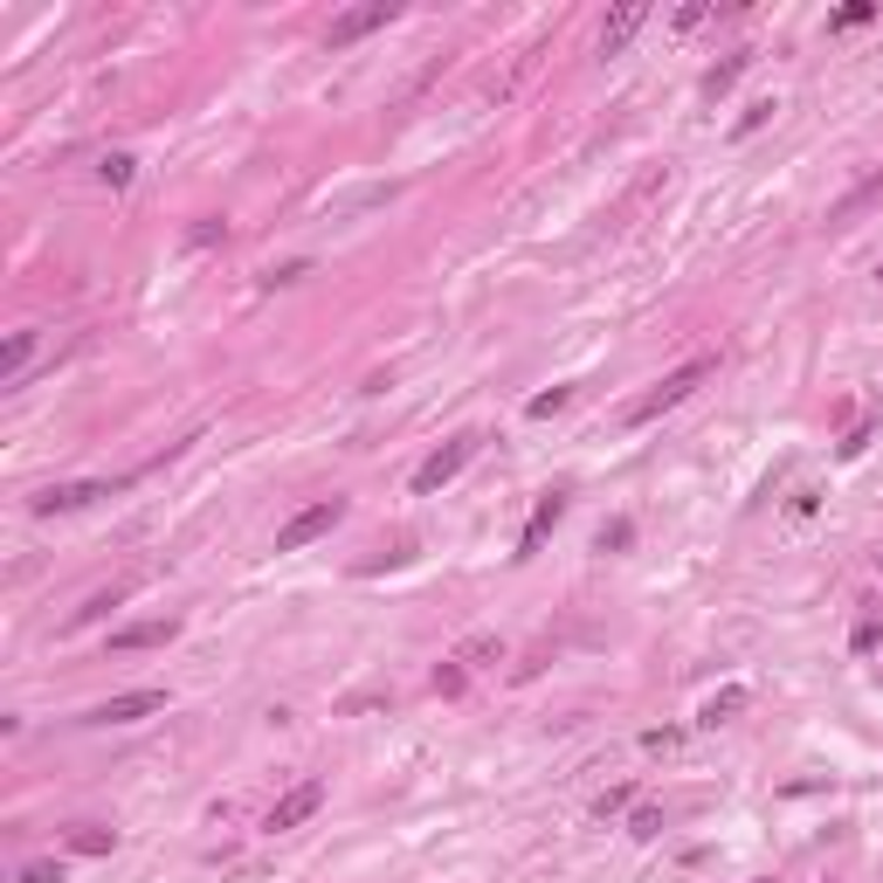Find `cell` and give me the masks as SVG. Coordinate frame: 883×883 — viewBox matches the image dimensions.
I'll use <instances>...</instances> for the list:
<instances>
[{"mask_svg": "<svg viewBox=\"0 0 883 883\" xmlns=\"http://www.w3.org/2000/svg\"><path fill=\"white\" fill-rule=\"evenodd\" d=\"M566 401H574V386H545V394H532V401H525V414H532V422H545V414H559Z\"/></svg>", "mask_w": 883, "mask_h": 883, "instance_id": "obj_17", "label": "cell"}, {"mask_svg": "<svg viewBox=\"0 0 883 883\" xmlns=\"http://www.w3.org/2000/svg\"><path fill=\"white\" fill-rule=\"evenodd\" d=\"M773 111H781V103H773V97H752V103H745V118L732 124V132H739V139H752V132H760V124H766Z\"/></svg>", "mask_w": 883, "mask_h": 883, "instance_id": "obj_19", "label": "cell"}, {"mask_svg": "<svg viewBox=\"0 0 883 883\" xmlns=\"http://www.w3.org/2000/svg\"><path fill=\"white\" fill-rule=\"evenodd\" d=\"M318 808H325V781H297V787L270 808V821H263V828H270V836H283V828H304Z\"/></svg>", "mask_w": 883, "mask_h": 883, "instance_id": "obj_4", "label": "cell"}, {"mask_svg": "<svg viewBox=\"0 0 883 883\" xmlns=\"http://www.w3.org/2000/svg\"><path fill=\"white\" fill-rule=\"evenodd\" d=\"M29 359H35V331H14V339L8 346H0V380H21V367H29Z\"/></svg>", "mask_w": 883, "mask_h": 883, "instance_id": "obj_14", "label": "cell"}, {"mask_svg": "<svg viewBox=\"0 0 883 883\" xmlns=\"http://www.w3.org/2000/svg\"><path fill=\"white\" fill-rule=\"evenodd\" d=\"M614 545H629V517H621V525H601V553H614Z\"/></svg>", "mask_w": 883, "mask_h": 883, "instance_id": "obj_27", "label": "cell"}, {"mask_svg": "<svg viewBox=\"0 0 883 883\" xmlns=\"http://www.w3.org/2000/svg\"><path fill=\"white\" fill-rule=\"evenodd\" d=\"M863 21H876V8H870V0H849V8L828 14V29H863Z\"/></svg>", "mask_w": 883, "mask_h": 883, "instance_id": "obj_20", "label": "cell"}, {"mask_svg": "<svg viewBox=\"0 0 883 883\" xmlns=\"http://www.w3.org/2000/svg\"><path fill=\"white\" fill-rule=\"evenodd\" d=\"M111 490H118V483H97V477H90V483H48V490H35L29 504H35V517H56V511H84V504H97V498H111Z\"/></svg>", "mask_w": 883, "mask_h": 883, "instance_id": "obj_6", "label": "cell"}, {"mask_svg": "<svg viewBox=\"0 0 883 883\" xmlns=\"http://www.w3.org/2000/svg\"><path fill=\"white\" fill-rule=\"evenodd\" d=\"M642 29H648V8H642V0H629V8H614V14L601 21V56H621V48H629Z\"/></svg>", "mask_w": 883, "mask_h": 883, "instance_id": "obj_9", "label": "cell"}, {"mask_svg": "<svg viewBox=\"0 0 883 883\" xmlns=\"http://www.w3.org/2000/svg\"><path fill=\"white\" fill-rule=\"evenodd\" d=\"M745 711V684H724V690H711L705 697V711H697V724H732Z\"/></svg>", "mask_w": 883, "mask_h": 883, "instance_id": "obj_12", "label": "cell"}, {"mask_svg": "<svg viewBox=\"0 0 883 883\" xmlns=\"http://www.w3.org/2000/svg\"><path fill=\"white\" fill-rule=\"evenodd\" d=\"M745 69H752V48H739V56H724V63H711V69H705V97L718 103V97L732 90V84H739Z\"/></svg>", "mask_w": 883, "mask_h": 883, "instance_id": "obj_13", "label": "cell"}, {"mask_svg": "<svg viewBox=\"0 0 883 883\" xmlns=\"http://www.w3.org/2000/svg\"><path fill=\"white\" fill-rule=\"evenodd\" d=\"M490 656H504V642H498V635H477V642H462L456 663H490Z\"/></svg>", "mask_w": 883, "mask_h": 883, "instance_id": "obj_22", "label": "cell"}, {"mask_svg": "<svg viewBox=\"0 0 883 883\" xmlns=\"http://www.w3.org/2000/svg\"><path fill=\"white\" fill-rule=\"evenodd\" d=\"M97 173H103V187H132V173H139V160H132V152H111V160H103Z\"/></svg>", "mask_w": 883, "mask_h": 883, "instance_id": "obj_18", "label": "cell"}, {"mask_svg": "<svg viewBox=\"0 0 883 883\" xmlns=\"http://www.w3.org/2000/svg\"><path fill=\"white\" fill-rule=\"evenodd\" d=\"M876 642H883V608H863V621H855L849 648H855V656H876Z\"/></svg>", "mask_w": 883, "mask_h": 883, "instance_id": "obj_16", "label": "cell"}, {"mask_svg": "<svg viewBox=\"0 0 883 883\" xmlns=\"http://www.w3.org/2000/svg\"><path fill=\"white\" fill-rule=\"evenodd\" d=\"M876 566H883V553H876Z\"/></svg>", "mask_w": 883, "mask_h": 883, "instance_id": "obj_28", "label": "cell"}, {"mask_svg": "<svg viewBox=\"0 0 883 883\" xmlns=\"http://www.w3.org/2000/svg\"><path fill=\"white\" fill-rule=\"evenodd\" d=\"M876 276H883V270H876Z\"/></svg>", "mask_w": 883, "mask_h": 883, "instance_id": "obj_29", "label": "cell"}, {"mask_svg": "<svg viewBox=\"0 0 883 883\" xmlns=\"http://www.w3.org/2000/svg\"><path fill=\"white\" fill-rule=\"evenodd\" d=\"M14 883H63V863H21Z\"/></svg>", "mask_w": 883, "mask_h": 883, "instance_id": "obj_26", "label": "cell"}, {"mask_svg": "<svg viewBox=\"0 0 883 883\" xmlns=\"http://www.w3.org/2000/svg\"><path fill=\"white\" fill-rule=\"evenodd\" d=\"M221 236H228V221H194L187 228V249H215Z\"/></svg>", "mask_w": 883, "mask_h": 883, "instance_id": "obj_23", "label": "cell"}, {"mask_svg": "<svg viewBox=\"0 0 883 883\" xmlns=\"http://www.w3.org/2000/svg\"><path fill=\"white\" fill-rule=\"evenodd\" d=\"M629 800H635V787H608L601 800H593V815H601V821H608V815H621V808H629Z\"/></svg>", "mask_w": 883, "mask_h": 883, "instance_id": "obj_25", "label": "cell"}, {"mask_svg": "<svg viewBox=\"0 0 883 883\" xmlns=\"http://www.w3.org/2000/svg\"><path fill=\"white\" fill-rule=\"evenodd\" d=\"M477 442H483V435H449V442H442V449H435V456L422 462V470H414V498H435L442 483H456L462 470H470Z\"/></svg>", "mask_w": 883, "mask_h": 883, "instance_id": "obj_3", "label": "cell"}, {"mask_svg": "<svg viewBox=\"0 0 883 883\" xmlns=\"http://www.w3.org/2000/svg\"><path fill=\"white\" fill-rule=\"evenodd\" d=\"M160 705H166V690H124V697H111V705H97L90 724H139V718H152Z\"/></svg>", "mask_w": 883, "mask_h": 883, "instance_id": "obj_8", "label": "cell"}, {"mask_svg": "<svg viewBox=\"0 0 883 883\" xmlns=\"http://www.w3.org/2000/svg\"><path fill=\"white\" fill-rule=\"evenodd\" d=\"M173 635H179L173 614H166V621H132V629L111 635V648H118V656H132V648H160V642H173Z\"/></svg>", "mask_w": 883, "mask_h": 883, "instance_id": "obj_10", "label": "cell"}, {"mask_svg": "<svg viewBox=\"0 0 883 883\" xmlns=\"http://www.w3.org/2000/svg\"><path fill=\"white\" fill-rule=\"evenodd\" d=\"M711 21V0H690V8H677V35H690V29H705Z\"/></svg>", "mask_w": 883, "mask_h": 883, "instance_id": "obj_24", "label": "cell"}, {"mask_svg": "<svg viewBox=\"0 0 883 883\" xmlns=\"http://www.w3.org/2000/svg\"><path fill=\"white\" fill-rule=\"evenodd\" d=\"M711 373H718V359H711V352L684 359V367H677V373H663V380L648 386L642 401H629V407H621V422H629V428H648V422H656V414H669L677 401H690V394H697V386H705Z\"/></svg>", "mask_w": 883, "mask_h": 883, "instance_id": "obj_1", "label": "cell"}, {"mask_svg": "<svg viewBox=\"0 0 883 883\" xmlns=\"http://www.w3.org/2000/svg\"><path fill=\"white\" fill-rule=\"evenodd\" d=\"M346 517V498H318V504H304L297 517H283L276 525V553H304V545H318L331 525Z\"/></svg>", "mask_w": 883, "mask_h": 883, "instance_id": "obj_2", "label": "cell"}, {"mask_svg": "<svg viewBox=\"0 0 883 883\" xmlns=\"http://www.w3.org/2000/svg\"><path fill=\"white\" fill-rule=\"evenodd\" d=\"M559 517H566V490H545V498L532 504V517H525V532H517V553H511V559H532L538 545L553 538V525H559Z\"/></svg>", "mask_w": 883, "mask_h": 883, "instance_id": "obj_7", "label": "cell"}, {"mask_svg": "<svg viewBox=\"0 0 883 883\" xmlns=\"http://www.w3.org/2000/svg\"><path fill=\"white\" fill-rule=\"evenodd\" d=\"M876 200H883V173H870L863 187H849L836 207H828V221H855V215H863V207H876Z\"/></svg>", "mask_w": 883, "mask_h": 883, "instance_id": "obj_11", "label": "cell"}, {"mask_svg": "<svg viewBox=\"0 0 883 883\" xmlns=\"http://www.w3.org/2000/svg\"><path fill=\"white\" fill-rule=\"evenodd\" d=\"M69 849H76V855H111V849H118V828L84 821V828H69Z\"/></svg>", "mask_w": 883, "mask_h": 883, "instance_id": "obj_15", "label": "cell"}, {"mask_svg": "<svg viewBox=\"0 0 883 883\" xmlns=\"http://www.w3.org/2000/svg\"><path fill=\"white\" fill-rule=\"evenodd\" d=\"M394 14H401L394 0H367V8H352V14H339V21H331V29H325V42H331V48H352L359 35L386 29V21H394Z\"/></svg>", "mask_w": 883, "mask_h": 883, "instance_id": "obj_5", "label": "cell"}, {"mask_svg": "<svg viewBox=\"0 0 883 883\" xmlns=\"http://www.w3.org/2000/svg\"><path fill=\"white\" fill-rule=\"evenodd\" d=\"M629 836H635V842H656V836H663V815H656V808H635V815H629Z\"/></svg>", "mask_w": 883, "mask_h": 883, "instance_id": "obj_21", "label": "cell"}]
</instances>
